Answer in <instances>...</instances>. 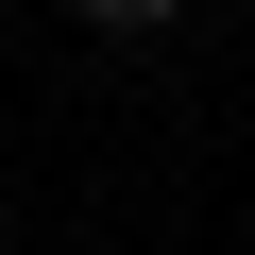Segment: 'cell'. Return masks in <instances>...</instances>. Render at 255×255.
I'll return each instance as SVG.
<instances>
[{
    "instance_id": "obj_1",
    "label": "cell",
    "mask_w": 255,
    "mask_h": 255,
    "mask_svg": "<svg viewBox=\"0 0 255 255\" xmlns=\"http://www.w3.org/2000/svg\"><path fill=\"white\" fill-rule=\"evenodd\" d=\"M68 17H85L102 51H153V34H187V0H68Z\"/></svg>"
},
{
    "instance_id": "obj_2",
    "label": "cell",
    "mask_w": 255,
    "mask_h": 255,
    "mask_svg": "<svg viewBox=\"0 0 255 255\" xmlns=\"http://www.w3.org/2000/svg\"><path fill=\"white\" fill-rule=\"evenodd\" d=\"M0 17H17V0H0Z\"/></svg>"
}]
</instances>
